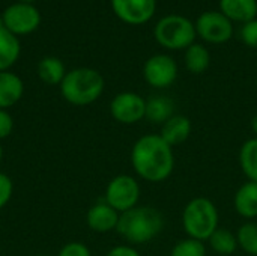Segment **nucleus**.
Segmentation results:
<instances>
[{
	"mask_svg": "<svg viewBox=\"0 0 257 256\" xmlns=\"http://www.w3.org/2000/svg\"><path fill=\"white\" fill-rule=\"evenodd\" d=\"M131 166L143 181L158 184L169 180L175 170L173 148L160 134H145L131 148Z\"/></svg>",
	"mask_w": 257,
	"mask_h": 256,
	"instance_id": "obj_1",
	"label": "nucleus"
},
{
	"mask_svg": "<svg viewBox=\"0 0 257 256\" xmlns=\"http://www.w3.org/2000/svg\"><path fill=\"white\" fill-rule=\"evenodd\" d=\"M164 229V216L149 205H137L119 217L116 232L130 244L140 246L155 240Z\"/></svg>",
	"mask_w": 257,
	"mask_h": 256,
	"instance_id": "obj_2",
	"label": "nucleus"
},
{
	"mask_svg": "<svg viewBox=\"0 0 257 256\" xmlns=\"http://www.w3.org/2000/svg\"><path fill=\"white\" fill-rule=\"evenodd\" d=\"M104 77L92 68H75L66 72L60 83V92L72 106H89L99 100L104 92Z\"/></svg>",
	"mask_w": 257,
	"mask_h": 256,
	"instance_id": "obj_3",
	"label": "nucleus"
},
{
	"mask_svg": "<svg viewBox=\"0 0 257 256\" xmlns=\"http://www.w3.org/2000/svg\"><path fill=\"white\" fill-rule=\"evenodd\" d=\"M182 228L188 237L208 241L220 228V216L215 204L205 196L191 199L182 211Z\"/></svg>",
	"mask_w": 257,
	"mask_h": 256,
	"instance_id": "obj_4",
	"label": "nucleus"
},
{
	"mask_svg": "<svg viewBox=\"0 0 257 256\" xmlns=\"http://www.w3.org/2000/svg\"><path fill=\"white\" fill-rule=\"evenodd\" d=\"M155 41L167 50H187L196 42V24L179 14H170L157 21L154 27Z\"/></svg>",
	"mask_w": 257,
	"mask_h": 256,
	"instance_id": "obj_5",
	"label": "nucleus"
},
{
	"mask_svg": "<svg viewBox=\"0 0 257 256\" xmlns=\"http://www.w3.org/2000/svg\"><path fill=\"white\" fill-rule=\"evenodd\" d=\"M104 201L119 214L133 210L140 201V184L131 175H117L105 187Z\"/></svg>",
	"mask_w": 257,
	"mask_h": 256,
	"instance_id": "obj_6",
	"label": "nucleus"
},
{
	"mask_svg": "<svg viewBox=\"0 0 257 256\" xmlns=\"http://www.w3.org/2000/svg\"><path fill=\"white\" fill-rule=\"evenodd\" d=\"M178 63L169 54H154L143 65V78L154 89H167L178 78Z\"/></svg>",
	"mask_w": 257,
	"mask_h": 256,
	"instance_id": "obj_7",
	"label": "nucleus"
},
{
	"mask_svg": "<svg viewBox=\"0 0 257 256\" xmlns=\"http://www.w3.org/2000/svg\"><path fill=\"white\" fill-rule=\"evenodd\" d=\"M194 24L197 36L209 44H224L233 35V23L220 11L203 12Z\"/></svg>",
	"mask_w": 257,
	"mask_h": 256,
	"instance_id": "obj_8",
	"label": "nucleus"
},
{
	"mask_svg": "<svg viewBox=\"0 0 257 256\" xmlns=\"http://www.w3.org/2000/svg\"><path fill=\"white\" fill-rule=\"evenodd\" d=\"M3 20V27L14 33L15 36L18 35H29L35 32L41 23V15L35 6L30 3H14L8 6L2 15Z\"/></svg>",
	"mask_w": 257,
	"mask_h": 256,
	"instance_id": "obj_9",
	"label": "nucleus"
},
{
	"mask_svg": "<svg viewBox=\"0 0 257 256\" xmlns=\"http://www.w3.org/2000/svg\"><path fill=\"white\" fill-rule=\"evenodd\" d=\"M113 119L123 125H134L145 119L146 100L136 92H120L110 103Z\"/></svg>",
	"mask_w": 257,
	"mask_h": 256,
	"instance_id": "obj_10",
	"label": "nucleus"
},
{
	"mask_svg": "<svg viewBox=\"0 0 257 256\" xmlns=\"http://www.w3.org/2000/svg\"><path fill=\"white\" fill-rule=\"evenodd\" d=\"M111 8L120 21L142 26L154 17L157 0H111Z\"/></svg>",
	"mask_w": 257,
	"mask_h": 256,
	"instance_id": "obj_11",
	"label": "nucleus"
},
{
	"mask_svg": "<svg viewBox=\"0 0 257 256\" xmlns=\"http://www.w3.org/2000/svg\"><path fill=\"white\" fill-rule=\"evenodd\" d=\"M119 217L120 214L102 199L89 208L87 216H86V223L89 229H92L93 232L107 234V232L116 231Z\"/></svg>",
	"mask_w": 257,
	"mask_h": 256,
	"instance_id": "obj_12",
	"label": "nucleus"
},
{
	"mask_svg": "<svg viewBox=\"0 0 257 256\" xmlns=\"http://www.w3.org/2000/svg\"><path fill=\"white\" fill-rule=\"evenodd\" d=\"M193 131V124L188 116L178 115L175 113L169 121H166L161 125V133L160 136L166 143H169L172 148L182 145L184 142L188 140Z\"/></svg>",
	"mask_w": 257,
	"mask_h": 256,
	"instance_id": "obj_13",
	"label": "nucleus"
},
{
	"mask_svg": "<svg viewBox=\"0 0 257 256\" xmlns=\"http://www.w3.org/2000/svg\"><path fill=\"white\" fill-rule=\"evenodd\" d=\"M23 80L11 71H0V109L8 110L15 106L23 98Z\"/></svg>",
	"mask_w": 257,
	"mask_h": 256,
	"instance_id": "obj_14",
	"label": "nucleus"
},
{
	"mask_svg": "<svg viewBox=\"0 0 257 256\" xmlns=\"http://www.w3.org/2000/svg\"><path fill=\"white\" fill-rule=\"evenodd\" d=\"M235 211L247 220L257 219V183H244L233 196Z\"/></svg>",
	"mask_w": 257,
	"mask_h": 256,
	"instance_id": "obj_15",
	"label": "nucleus"
},
{
	"mask_svg": "<svg viewBox=\"0 0 257 256\" xmlns=\"http://www.w3.org/2000/svg\"><path fill=\"white\" fill-rule=\"evenodd\" d=\"M220 12L232 23H248L257 18V0H220Z\"/></svg>",
	"mask_w": 257,
	"mask_h": 256,
	"instance_id": "obj_16",
	"label": "nucleus"
},
{
	"mask_svg": "<svg viewBox=\"0 0 257 256\" xmlns=\"http://www.w3.org/2000/svg\"><path fill=\"white\" fill-rule=\"evenodd\" d=\"M175 115V101L167 95H152L146 100L145 119L155 125H163Z\"/></svg>",
	"mask_w": 257,
	"mask_h": 256,
	"instance_id": "obj_17",
	"label": "nucleus"
},
{
	"mask_svg": "<svg viewBox=\"0 0 257 256\" xmlns=\"http://www.w3.org/2000/svg\"><path fill=\"white\" fill-rule=\"evenodd\" d=\"M20 41L18 38L6 30L0 29V71H9V68L20 57Z\"/></svg>",
	"mask_w": 257,
	"mask_h": 256,
	"instance_id": "obj_18",
	"label": "nucleus"
},
{
	"mask_svg": "<svg viewBox=\"0 0 257 256\" xmlns=\"http://www.w3.org/2000/svg\"><path fill=\"white\" fill-rule=\"evenodd\" d=\"M184 62L191 74H203L211 65V53L203 44H191L185 50Z\"/></svg>",
	"mask_w": 257,
	"mask_h": 256,
	"instance_id": "obj_19",
	"label": "nucleus"
},
{
	"mask_svg": "<svg viewBox=\"0 0 257 256\" xmlns=\"http://www.w3.org/2000/svg\"><path fill=\"white\" fill-rule=\"evenodd\" d=\"M238 160L245 178L251 183H257V137H251L241 145Z\"/></svg>",
	"mask_w": 257,
	"mask_h": 256,
	"instance_id": "obj_20",
	"label": "nucleus"
},
{
	"mask_svg": "<svg viewBox=\"0 0 257 256\" xmlns=\"http://www.w3.org/2000/svg\"><path fill=\"white\" fill-rule=\"evenodd\" d=\"M65 75H66L65 65L57 57L47 56L38 63V77L45 84H50V86L60 84L62 80L65 78Z\"/></svg>",
	"mask_w": 257,
	"mask_h": 256,
	"instance_id": "obj_21",
	"label": "nucleus"
},
{
	"mask_svg": "<svg viewBox=\"0 0 257 256\" xmlns=\"http://www.w3.org/2000/svg\"><path fill=\"white\" fill-rule=\"evenodd\" d=\"M209 247L221 256H230L233 255L238 249V240H236V234H233L230 229L227 228H218L208 240Z\"/></svg>",
	"mask_w": 257,
	"mask_h": 256,
	"instance_id": "obj_22",
	"label": "nucleus"
},
{
	"mask_svg": "<svg viewBox=\"0 0 257 256\" xmlns=\"http://www.w3.org/2000/svg\"><path fill=\"white\" fill-rule=\"evenodd\" d=\"M238 247L247 255L257 256V222L248 220L236 231Z\"/></svg>",
	"mask_w": 257,
	"mask_h": 256,
	"instance_id": "obj_23",
	"label": "nucleus"
},
{
	"mask_svg": "<svg viewBox=\"0 0 257 256\" xmlns=\"http://www.w3.org/2000/svg\"><path fill=\"white\" fill-rule=\"evenodd\" d=\"M206 252L208 249H206L205 241L187 237V238L179 240L173 246L170 256H206Z\"/></svg>",
	"mask_w": 257,
	"mask_h": 256,
	"instance_id": "obj_24",
	"label": "nucleus"
},
{
	"mask_svg": "<svg viewBox=\"0 0 257 256\" xmlns=\"http://www.w3.org/2000/svg\"><path fill=\"white\" fill-rule=\"evenodd\" d=\"M239 36L247 47L257 48V18L242 24Z\"/></svg>",
	"mask_w": 257,
	"mask_h": 256,
	"instance_id": "obj_25",
	"label": "nucleus"
},
{
	"mask_svg": "<svg viewBox=\"0 0 257 256\" xmlns=\"http://www.w3.org/2000/svg\"><path fill=\"white\" fill-rule=\"evenodd\" d=\"M57 256H92V253H90V249L84 243L71 241V243H66L59 250Z\"/></svg>",
	"mask_w": 257,
	"mask_h": 256,
	"instance_id": "obj_26",
	"label": "nucleus"
},
{
	"mask_svg": "<svg viewBox=\"0 0 257 256\" xmlns=\"http://www.w3.org/2000/svg\"><path fill=\"white\" fill-rule=\"evenodd\" d=\"M12 193H14L12 180L6 174L0 172V210L5 208L9 204V201L12 198Z\"/></svg>",
	"mask_w": 257,
	"mask_h": 256,
	"instance_id": "obj_27",
	"label": "nucleus"
},
{
	"mask_svg": "<svg viewBox=\"0 0 257 256\" xmlns=\"http://www.w3.org/2000/svg\"><path fill=\"white\" fill-rule=\"evenodd\" d=\"M12 130H14V118L8 110L0 109V140L9 137Z\"/></svg>",
	"mask_w": 257,
	"mask_h": 256,
	"instance_id": "obj_28",
	"label": "nucleus"
},
{
	"mask_svg": "<svg viewBox=\"0 0 257 256\" xmlns=\"http://www.w3.org/2000/svg\"><path fill=\"white\" fill-rule=\"evenodd\" d=\"M105 256H142V255L139 253V250H137L134 246H130V244H120V246H116V247L110 249Z\"/></svg>",
	"mask_w": 257,
	"mask_h": 256,
	"instance_id": "obj_29",
	"label": "nucleus"
},
{
	"mask_svg": "<svg viewBox=\"0 0 257 256\" xmlns=\"http://www.w3.org/2000/svg\"><path fill=\"white\" fill-rule=\"evenodd\" d=\"M250 128H251V133L254 134V137H257V113L250 121Z\"/></svg>",
	"mask_w": 257,
	"mask_h": 256,
	"instance_id": "obj_30",
	"label": "nucleus"
},
{
	"mask_svg": "<svg viewBox=\"0 0 257 256\" xmlns=\"http://www.w3.org/2000/svg\"><path fill=\"white\" fill-rule=\"evenodd\" d=\"M2 158H3V148H2V145H0V163H2Z\"/></svg>",
	"mask_w": 257,
	"mask_h": 256,
	"instance_id": "obj_31",
	"label": "nucleus"
},
{
	"mask_svg": "<svg viewBox=\"0 0 257 256\" xmlns=\"http://www.w3.org/2000/svg\"><path fill=\"white\" fill-rule=\"evenodd\" d=\"M0 29H3V20H2V15H0Z\"/></svg>",
	"mask_w": 257,
	"mask_h": 256,
	"instance_id": "obj_32",
	"label": "nucleus"
},
{
	"mask_svg": "<svg viewBox=\"0 0 257 256\" xmlns=\"http://www.w3.org/2000/svg\"><path fill=\"white\" fill-rule=\"evenodd\" d=\"M20 2H23V3H30V2H33V0H20Z\"/></svg>",
	"mask_w": 257,
	"mask_h": 256,
	"instance_id": "obj_33",
	"label": "nucleus"
},
{
	"mask_svg": "<svg viewBox=\"0 0 257 256\" xmlns=\"http://www.w3.org/2000/svg\"><path fill=\"white\" fill-rule=\"evenodd\" d=\"M41 256H44V255H41Z\"/></svg>",
	"mask_w": 257,
	"mask_h": 256,
	"instance_id": "obj_34",
	"label": "nucleus"
}]
</instances>
